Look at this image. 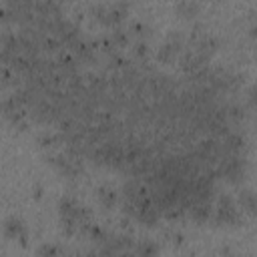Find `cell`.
I'll use <instances>...</instances> for the list:
<instances>
[{"instance_id": "cell-8", "label": "cell", "mask_w": 257, "mask_h": 257, "mask_svg": "<svg viewBox=\"0 0 257 257\" xmlns=\"http://www.w3.org/2000/svg\"><path fill=\"white\" fill-rule=\"evenodd\" d=\"M131 52H133V56H135V58L145 60V58H147V54H149V42H147V40H137V42L133 44Z\"/></svg>"}, {"instance_id": "cell-4", "label": "cell", "mask_w": 257, "mask_h": 257, "mask_svg": "<svg viewBox=\"0 0 257 257\" xmlns=\"http://www.w3.org/2000/svg\"><path fill=\"white\" fill-rule=\"evenodd\" d=\"M133 251L137 253V257H157L159 247H157V243H153V241H149V239H143V241L135 243Z\"/></svg>"}, {"instance_id": "cell-3", "label": "cell", "mask_w": 257, "mask_h": 257, "mask_svg": "<svg viewBox=\"0 0 257 257\" xmlns=\"http://www.w3.org/2000/svg\"><path fill=\"white\" fill-rule=\"evenodd\" d=\"M96 195H98L100 205L106 207V209H112V207L118 203V193H116V189H112V187H98Z\"/></svg>"}, {"instance_id": "cell-9", "label": "cell", "mask_w": 257, "mask_h": 257, "mask_svg": "<svg viewBox=\"0 0 257 257\" xmlns=\"http://www.w3.org/2000/svg\"><path fill=\"white\" fill-rule=\"evenodd\" d=\"M177 10H181V12H185L187 16H191V14L197 10V4H193V2H179V4H177Z\"/></svg>"}, {"instance_id": "cell-10", "label": "cell", "mask_w": 257, "mask_h": 257, "mask_svg": "<svg viewBox=\"0 0 257 257\" xmlns=\"http://www.w3.org/2000/svg\"><path fill=\"white\" fill-rule=\"evenodd\" d=\"M68 257H74V255H68Z\"/></svg>"}, {"instance_id": "cell-7", "label": "cell", "mask_w": 257, "mask_h": 257, "mask_svg": "<svg viewBox=\"0 0 257 257\" xmlns=\"http://www.w3.org/2000/svg\"><path fill=\"white\" fill-rule=\"evenodd\" d=\"M36 257H60V249L56 243H42L36 251Z\"/></svg>"}, {"instance_id": "cell-6", "label": "cell", "mask_w": 257, "mask_h": 257, "mask_svg": "<svg viewBox=\"0 0 257 257\" xmlns=\"http://www.w3.org/2000/svg\"><path fill=\"white\" fill-rule=\"evenodd\" d=\"M177 56H179V52H177L169 42H163V44L157 48V60L163 62V64H171V62H175Z\"/></svg>"}, {"instance_id": "cell-2", "label": "cell", "mask_w": 257, "mask_h": 257, "mask_svg": "<svg viewBox=\"0 0 257 257\" xmlns=\"http://www.w3.org/2000/svg\"><path fill=\"white\" fill-rule=\"evenodd\" d=\"M2 233H4V237H8V239H18L22 233H26V229H24V225H22V221H20L18 217H10V219L4 221Z\"/></svg>"}, {"instance_id": "cell-1", "label": "cell", "mask_w": 257, "mask_h": 257, "mask_svg": "<svg viewBox=\"0 0 257 257\" xmlns=\"http://www.w3.org/2000/svg\"><path fill=\"white\" fill-rule=\"evenodd\" d=\"M187 215H189L193 221H197V223H207V221L213 217V201L191 205V209L187 211Z\"/></svg>"}, {"instance_id": "cell-5", "label": "cell", "mask_w": 257, "mask_h": 257, "mask_svg": "<svg viewBox=\"0 0 257 257\" xmlns=\"http://www.w3.org/2000/svg\"><path fill=\"white\" fill-rule=\"evenodd\" d=\"M108 38H110V42H112V46L118 50V48H124V46H128V42H131V34L126 32V28H112V32L108 34Z\"/></svg>"}]
</instances>
